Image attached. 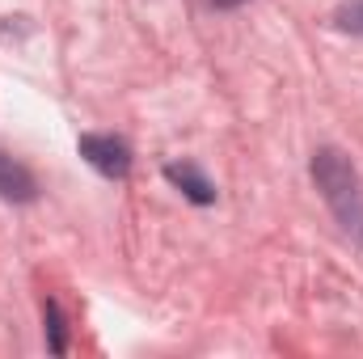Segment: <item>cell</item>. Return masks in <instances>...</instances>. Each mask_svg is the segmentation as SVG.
<instances>
[{
	"instance_id": "6da1fadb",
	"label": "cell",
	"mask_w": 363,
	"mask_h": 359,
	"mask_svg": "<svg viewBox=\"0 0 363 359\" xmlns=\"http://www.w3.org/2000/svg\"><path fill=\"white\" fill-rule=\"evenodd\" d=\"M313 182H317L321 199L330 203V211L338 216L342 233L363 245V182L351 165V157L338 148L313 153Z\"/></svg>"
},
{
	"instance_id": "7a4b0ae2",
	"label": "cell",
	"mask_w": 363,
	"mask_h": 359,
	"mask_svg": "<svg viewBox=\"0 0 363 359\" xmlns=\"http://www.w3.org/2000/svg\"><path fill=\"white\" fill-rule=\"evenodd\" d=\"M77 148L101 178H127L131 174V148L118 136H81Z\"/></svg>"
},
{
	"instance_id": "3957f363",
	"label": "cell",
	"mask_w": 363,
	"mask_h": 359,
	"mask_svg": "<svg viewBox=\"0 0 363 359\" xmlns=\"http://www.w3.org/2000/svg\"><path fill=\"white\" fill-rule=\"evenodd\" d=\"M165 178L174 182L190 203H199V207L216 203V186L207 182V174H203L199 165H190V161H169V165H165Z\"/></svg>"
},
{
	"instance_id": "277c9868",
	"label": "cell",
	"mask_w": 363,
	"mask_h": 359,
	"mask_svg": "<svg viewBox=\"0 0 363 359\" xmlns=\"http://www.w3.org/2000/svg\"><path fill=\"white\" fill-rule=\"evenodd\" d=\"M0 199L9 203H30L34 199V178L21 161H13L9 153H0Z\"/></svg>"
},
{
	"instance_id": "5b68a950",
	"label": "cell",
	"mask_w": 363,
	"mask_h": 359,
	"mask_svg": "<svg viewBox=\"0 0 363 359\" xmlns=\"http://www.w3.org/2000/svg\"><path fill=\"white\" fill-rule=\"evenodd\" d=\"M43 321H47V347H51V355H64L68 351V338H64V317H60V304L55 300L43 304Z\"/></svg>"
},
{
	"instance_id": "8992f818",
	"label": "cell",
	"mask_w": 363,
	"mask_h": 359,
	"mask_svg": "<svg viewBox=\"0 0 363 359\" xmlns=\"http://www.w3.org/2000/svg\"><path fill=\"white\" fill-rule=\"evenodd\" d=\"M334 26L351 30V34H363V0H342L338 13H334Z\"/></svg>"
},
{
	"instance_id": "52a82bcc",
	"label": "cell",
	"mask_w": 363,
	"mask_h": 359,
	"mask_svg": "<svg viewBox=\"0 0 363 359\" xmlns=\"http://www.w3.org/2000/svg\"><path fill=\"white\" fill-rule=\"evenodd\" d=\"M211 9H237V4H245V0H207Z\"/></svg>"
}]
</instances>
